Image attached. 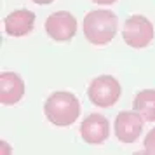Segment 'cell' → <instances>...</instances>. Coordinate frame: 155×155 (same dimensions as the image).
Wrapping results in <instances>:
<instances>
[{
    "label": "cell",
    "instance_id": "6da1fadb",
    "mask_svg": "<svg viewBox=\"0 0 155 155\" xmlns=\"http://www.w3.org/2000/svg\"><path fill=\"white\" fill-rule=\"evenodd\" d=\"M45 119L59 127L71 126L80 115V101L75 94L66 91L52 92L44 105Z\"/></svg>",
    "mask_w": 155,
    "mask_h": 155
},
{
    "label": "cell",
    "instance_id": "7a4b0ae2",
    "mask_svg": "<svg viewBox=\"0 0 155 155\" xmlns=\"http://www.w3.org/2000/svg\"><path fill=\"white\" fill-rule=\"evenodd\" d=\"M117 16L108 9H96L84 18V35L94 45H106L117 33Z\"/></svg>",
    "mask_w": 155,
    "mask_h": 155
},
{
    "label": "cell",
    "instance_id": "3957f363",
    "mask_svg": "<svg viewBox=\"0 0 155 155\" xmlns=\"http://www.w3.org/2000/svg\"><path fill=\"white\" fill-rule=\"evenodd\" d=\"M120 92H122V89H120L117 78L112 75H101V77L92 78L89 89H87V96H89L92 105L108 108L119 101Z\"/></svg>",
    "mask_w": 155,
    "mask_h": 155
},
{
    "label": "cell",
    "instance_id": "277c9868",
    "mask_svg": "<svg viewBox=\"0 0 155 155\" xmlns=\"http://www.w3.org/2000/svg\"><path fill=\"white\" fill-rule=\"evenodd\" d=\"M124 42L133 49H143L153 40V25L141 14L129 16L122 30Z\"/></svg>",
    "mask_w": 155,
    "mask_h": 155
},
{
    "label": "cell",
    "instance_id": "5b68a950",
    "mask_svg": "<svg viewBox=\"0 0 155 155\" xmlns=\"http://www.w3.org/2000/svg\"><path fill=\"white\" fill-rule=\"evenodd\" d=\"M45 33L56 42H68L77 33V19L68 11H58L45 19Z\"/></svg>",
    "mask_w": 155,
    "mask_h": 155
},
{
    "label": "cell",
    "instance_id": "8992f818",
    "mask_svg": "<svg viewBox=\"0 0 155 155\" xmlns=\"http://www.w3.org/2000/svg\"><path fill=\"white\" fill-rule=\"evenodd\" d=\"M143 131V117L138 112H120L115 119V136L122 143H134Z\"/></svg>",
    "mask_w": 155,
    "mask_h": 155
},
{
    "label": "cell",
    "instance_id": "52a82bcc",
    "mask_svg": "<svg viewBox=\"0 0 155 155\" xmlns=\"http://www.w3.org/2000/svg\"><path fill=\"white\" fill-rule=\"evenodd\" d=\"M80 134L82 140L89 145H101L110 134V124L108 119L99 115V113H91L82 120L80 126Z\"/></svg>",
    "mask_w": 155,
    "mask_h": 155
},
{
    "label": "cell",
    "instance_id": "ba28073f",
    "mask_svg": "<svg viewBox=\"0 0 155 155\" xmlns=\"http://www.w3.org/2000/svg\"><path fill=\"white\" fill-rule=\"evenodd\" d=\"M25 94V82L18 73L2 71L0 73V103L2 105H14Z\"/></svg>",
    "mask_w": 155,
    "mask_h": 155
},
{
    "label": "cell",
    "instance_id": "9c48e42d",
    "mask_svg": "<svg viewBox=\"0 0 155 155\" xmlns=\"http://www.w3.org/2000/svg\"><path fill=\"white\" fill-rule=\"evenodd\" d=\"M35 25V14L26 9H18L4 19L5 33L11 37H25L33 30Z\"/></svg>",
    "mask_w": 155,
    "mask_h": 155
},
{
    "label": "cell",
    "instance_id": "30bf717a",
    "mask_svg": "<svg viewBox=\"0 0 155 155\" xmlns=\"http://www.w3.org/2000/svg\"><path fill=\"white\" fill-rule=\"evenodd\" d=\"M133 108L143 117V120L155 122V89L138 92L133 101Z\"/></svg>",
    "mask_w": 155,
    "mask_h": 155
},
{
    "label": "cell",
    "instance_id": "8fae6325",
    "mask_svg": "<svg viewBox=\"0 0 155 155\" xmlns=\"http://www.w3.org/2000/svg\"><path fill=\"white\" fill-rule=\"evenodd\" d=\"M143 147H145V153L155 155V127L152 129V131H148V134L145 136Z\"/></svg>",
    "mask_w": 155,
    "mask_h": 155
},
{
    "label": "cell",
    "instance_id": "7c38bea8",
    "mask_svg": "<svg viewBox=\"0 0 155 155\" xmlns=\"http://www.w3.org/2000/svg\"><path fill=\"white\" fill-rule=\"evenodd\" d=\"M92 2H94V4H99V5H112L117 0H92Z\"/></svg>",
    "mask_w": 155,
    "mask_h": 155
},
{
    "label": "cell",
    "instance_id": "4fadbf2b",
    "mask_svg": "<svg viewBox=\"0 0 155 155\" xmlns=\"http://www.w3.org/2000/svg\"><path fill=\"white\" fill-rule=\"evenodd\" d=\"M35 4H38V5H47V4H52L54 0H33Z\"/></svg>",
    "mask_w": 155,
    "mask_h": 155
}]
</instances>
